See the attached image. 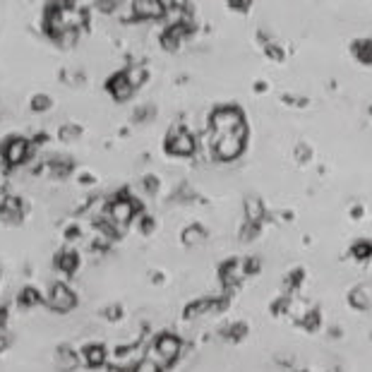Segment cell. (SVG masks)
Listing matches in <instances>:
<instances>
[{
	"instance_id": "24",
	"label": "cell",
	"mask_w": 372,
	"mask_h": 372,
	"mask_svg": "<svg viewBox=\"0 0 372 372\" xmlns=\"http://www.w3.org/2000/svg\"><path fill=\"white\" fill-rule=\"evenodd\" d=\"M351 303L356 305V308H368V298H365V291H353V300Z\"/></svg>"
},
{
	"instance_id": "5",
	"label": "cell",
	"mask_w": 372,
	"mask_h": 372,
	"mask_svg": "<svg viewBox=\"0 0 372 372\" xmlns=\"http://www.w3.org/2000/svg\"><path fill=\"white\" fill-rule=\"evenodd\" d=\"M166 149L168 154L173 156H190L197 145H195V137L182 128H175L171 135H168V142H166Z\"/></svg>"
},
{
	"instance_id": "19",
	"label": "cell",
	"mask_w": 372,
	"mask_h": 372,
	"mask_svg": "<svg viewBox=\"0 0 372 372\" xmlns=\"http://www.w3.org/2000/svg\"><path fill=\"white\" fill-rule=\"evenodd\" d=\"M125 75H128V80H130L133 87H140V84L145 82V77H147V70L140 68V65H135V68L125 70Z\"/></svg>"
},
{
	"instance_id": "22",
	"label": "cell",
	"mask_w": 372,
	"mask_h": 372,
	"mask_svg": "<svg viewBox=\"0 0 372 372\" xmlns=\"http://www.w3.org/2000/svg\"><path fill=\"white\" fill-rule=\"evenodd\" d=\"M358 58L365 61V63H372V41L358 43Z\"/></svg>"
},
{
	"instance_id": "23",
	"label": "cell",
	"mask_w": 372,
	"mask_h": 372,
	"mask_svg": "<svg viewBox=\"0 0 372 372\" xmlns=\"http://www.w3.org/2000/svg\"><path fill=\"white\" fill-rule=\"evenodd\" d=\"M353 254H356V257H361V259L370 257V254H372V245H370V243H365V240H363V243L353 245Z\"/></svg>"
},
{
	"instance_id": "3",
	"label": "cell",
	"mask_w": 372,
	"mask_h": 372,
	"mask_svg": "<svg viewBox=\"0 0 372 372\" xmlns=\"http://www.w3.org/2000/svg\"><path fill=\"white\" fill-rule=\"evenodd\" d=\"M31 154V142L24 137H10L3 147V159L8 166H22Z\"/></svg>"
},
{
	"instance_id": "14",
	"label": "cell",
	"mask_w": 372,
	"mask_h": 372,
	"mask_svg": "<svg viewBox=\"0 0 372 372\" xmlns=\"http://www.w3.org/2000/svg\"><path fill=\"white\" fill-rule=\"evenodd\" d=\"M56 264L61 267L65 274H73L77 269V264H80V257H77V252L73 250H65L56 257Z\"/></svg>"
},
{
	"instance_id": "15",
	"label": "cell",
	"mask_w": 372,
	"mask_h": 372,
	"mask_svg": "<svg viewBox=\"0 0 372 372\" xmlns=\"http://www.w3.org/2000/svg\"><path fill=\"white\" fill-rule=\"evenodd\" d=\"M82 135V128L80 125H73V123H68V125H61V130H58V140L65 142V145H70V142L80 140Z\"/></svg>"
},
{
	"instance_id": "18",
	"label": "cell",
	"mask_w": 372,
	"mask_h": 372,
	"mask_svg": "<svg viewBox=\"0 0 372 372\" xmlns=\"http://www.w3.org/2000/svg\"><path fill=\"white\" fill-rule=\"evenodd\" d=\"M77 38H80V31H77V29H68V31H63L61 36H56L53 41L61 46V48H73V46L77 43Z\"/></svg>"
},
{
	"instance_id": "12",
	"label": "cell",
	"mask_w": 372,
	"mask_h": 372,
	"mask_svg": "<svg viewBox=\"0 0 372 372\" xmlns=\"http://www.w3.org/2000/svg\"><path fill=\"white\" fill-rule=\"evenodd\" d=\"M84 363L89 365V368H99V365L106 363V351H103V346H87L84 348Z\"/></svg>"
},
{
	"instance_id": "6",
	"label": "cell",
	"mask_w": 372,
	"mask_h": 372,
	"mask_svg": "<svg viewBox=\"0 0 372 372\" xmlns=\"http://www.w3.org/2000/svg\"><path fill=\"white\" fill-rule=\"evenodd\" d=\"M135 200H128V197H118V200H113L110 202V207H108V217L110 221H113L115 226H128L130 221H133L135 217Z\"/></svg>"
},
{
	"instance_id": "20",
	"label": "cell",
	"mask_w": 372,
	"mask_h": 372,
	"mask_svg": "<svg viewBox=\"0 0 372 372\" xmlns=\"http://www.w3.org/2000/svg\"><path fill=\"white\" fill-rule=\"evenodd\" d=\"M130 372H161L159 363L152 361V358H142V361H137V365Z\"/></svg>"
},
{
	"instance_id": "17",
	"label": "cell",
	"mask_w": 372,
	"mask_h": 372,
	"mask_svg": "<svg viewBox=\"0 0 372 372\" xmlns=\"http://www.w3.org/2000/svg\"><path fill=\"white\" fill-rule=\"evenodd\" d=\"M182 240H185L187 245H197L202 240H207V233L202 226H190V228H185V233H182Z\"/></svg>"
},
{
	"instance_id": "28",
	"label": "cell",
	"mask_w": 372,
	"mask_h": 372,
	"mask_svg": "<svg viewBox=\"0 0 372 372\" xmlns=\"http://www.w3.org/2000/svg\"><path fill=\"white\" fill-rule=\"evenodd\" d=\"M106 315H108V319H118L120 317V308H118V305H113V308L106 310Z\"/></svg>"
},
{
	"instance_id": "25",
	"label": "cell",
	"mask_w": 372,
	"mask_h": 372,
	"mask_svg": "<svg viewBox=\"0 0 372 372\" xmlns=\"http://www.w3.org/2000/svg\"><path fill=\"white\" fill-rule=\"evenodd\" d=\"M96 8H99L101 12H110V10L120 8V5L118 3H96Z\"/></svg>"
},
{
	"instance_id": "4",
	"label": "cell",
	"mask_w": 372,
	"mask_h": 372,
	"mask_svg": "<svg viewBox=\"0 0 372 372\" xmlns=\"http://www.w3.org/2000/svg\"><path fill=\"white\" fill-rule=\"evenodd\" d=\"M46 303H48V308L56 310V312H70V310L75 308L77 298H75V293L70 291L65 284H53V286H51V291H48V298H46Z\"/></svg>"
},
{
	"instance_id": "1",
	"label": "cell",
	"mask_w": 372,
	"mask_h": 372,
	"mask_svg": "<svg viewBox=\"0 0 372 372\" xmlns=\"http://www.w3.org/2000/svg\"><path fill=\"white\" fill-rule=\"evenodd\" d=\"M209 123H212L214 137H224V135H231V133L243 130L245 128V115L240 113V108H236V106H219L212 113Z\"/></svg>"
},
{
	"instance_id": "10",
	"label": "cell",
	"mask_w": 372,
	"mask_h": 372,
	"mask_svg": "<svg viewBox=\"0 0 372 372\" xmlns=\"http://www.w3.org/2000/svg\"><path fill=\"white\" fill-rule=\"evenodd\" d=\"M22 214H24V205H22V200L15 197V195H8V197H3V205H0V219H5V221H19L22 219Z\"/></svg>"
},
{
	"instance_id": "2",
	"label": "cell",
	"mask_w": 372,
	"mask_h": 372,
	"mask_svg": "<svg viewBox=\"0 0 372 372\" xmlns=\"http://www.w3.org/2000/svg\"><path fill=\"white\" fill-rule=\"evenodd\" d=\"M245 135L247 130H238V133H231V135H224V137H214V156L219 161H233L243 154L245 149Z\"/></svg>"
},
{
	"instance_id": "27",
	"label": "cell",
	"mask_w": 372,
	"mask_h": 372,
	"mask_svg": "<svg viewBox=\"0 0 372 372\" xmlns=\"http://www.w3.org/2000/svg\"><path fill=\"white\" fill-rule=\"evenodd\" d=\"M145 187L149 192H154L156 187H159V180H156V178H145Z\"/></svg>"
},
{
	"instance_id": "11",
	"label": "cell",
	"mask_w": 372,
	"mask_h": 372,
	"mask_svg": "<svg viewBox=\"0 0 372 372\" xmlns=\"http://www.w3.org/2000/svg\"><path fill=\"white\" fill-rule=\"evenodd\" d=\"M77 365H80V358L70 346H61V348L56 351V368L61 372H73Z\"/></svg>"
},
{
	"instance_id": "21",
	"label": "cell",
	"mask_w": 372,
	"mask_h": 372,
	"mask_svg": "<svg viewBox=\"0 0 372 372\" xmlns=\"http://www.w3.org/2000/svg\"><path fill=\"white\" fill-rule=\"evenodd\" d=\"M51 108V96L48 94H36L34 99H31V110H48Z\"/></svg>"
},
{
	"instance_id": "13",
	"label": "cell",
	"mask_w": 372,
	"mask_h": 372,
	"mask_svg": "<svg viewBox=\"0 0 372 372\" xmlns=\"http://www.w3.org/2000/svg\"><path fill=\"white\" fill-rule=\"evenodd\" d=\"M245 217H247V224H254L257 226L259 221H262V217H264V207H262V202L259 200H247L245 202Z\"/></svg>"
},
{
	"instance_id": "8",
	"label": "cell",
	"mask_w": 372,
	"mask_h": 372,
	"mask_svg": "<svg viewBox=\"0 0 372 372\" xmlns=\"http://www.w3.org/2000/svg\"><path fill=\"white\" fill-rule=\"evenodd\" d=\"M133 12L137 19H156V17H164L168 10V3H161V0H135Z\"/></svg>"
},
{
	"instance_id": "7",
	"label": "cell",
	"mask_w": 372,
	"mask_h": 372,
	"mask_svg": "<svg viewBox=\"0 0 372 372\" xmlns=\"http://www.w3.org/2000/svg\"><path fill=\"white\" fill-rule=\"evenodd\" d=\"M154 353L161 363H173L180 356V339L173 334H161L154 343Z\"/></svg>"
},
{
	"instance_id": "16",
	"label": "cell",
	"mask_w": 372,
	"mask_h": 372,
	"mask_svg": "<svg viewBox=\"0 0 372 372\" xmlns=\"http://www.w3.org/2000/svg\"><path fill=\"white\" fill-rule=\"evenodd\" d=\"M19 305L22 308H34V305L41 303V296H38V291L36 289H31V286H27V289H22L19 291Z\"/></svg>"
},
{
	"instance_id": "26",
	"label": "cell",
	"mask_w": 372,
	"mask_h": 372,
	"mask_svg": "<svg viewBox=\"0 0 372 372\" xmlns=\"http://www.w3.org/2000/svg\"><path fill=\"white\" fill-rule=\"evenodd\" d=\"M8 346H10V334H8V331L0 329V351L8 348Z\"/></svg>"
},
{
	"instance_id": "9",
	"label": "cell",
	"mask_w": 372,
	"mask_h": 372,
	"mask_svg": "<svg viewBox=\"0 0 372 372\" xmlns=\"http://www.w3.org/2000/svg\"><path fill=\"white\" fill-rule=\"evenodd\" d=\"M108 91H110V96H113L115 101H125V99H130V96H133L135 87L130 84L125 73H118V75H113L108 80Z\"/></svg>"
}]
</instances>
